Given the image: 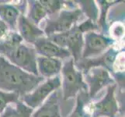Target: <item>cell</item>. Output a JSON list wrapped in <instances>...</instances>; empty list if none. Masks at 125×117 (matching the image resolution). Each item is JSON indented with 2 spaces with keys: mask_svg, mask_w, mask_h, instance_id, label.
Masks as SVG:
<instances>
[{
  "mask_svg": "<svg viewBox=\"0 0 125 117\" xmlns=\"http://www.w3.org/2000/svg\"><path fill=\"white\" fill-rule=\"evenodd\" d=\"M44 78L27 73L0 56V90L15 93L20 98L31 93Z\"/></svg>",
  "mask_w": 125,
  "mask_h": 117,
  "instance_id": "obj_1",
  "label": "cell"
},
{
  "mask_svg": "<svg viewBox=\"0 0 125 117\" xmlns=\"http://www.w3.org/2000/svg\"><path fill=\"white\" fill-rule=\"evenodd\" d=\"M62 73V96L64 101L76 97L80 91H86L88 88L83 80V73L75 66L74 60L70 58L63 65Z\"/></svg>",
  "mask_w": 125,
  "mask_h": 117,
  "instance_id": "obj_2",
  "label": "cell"
},
{
  "mask_svg": "<svg viewBox=\"0 0 125 117\" xmlns=\"http://www.w3.org/2000/svg\"><path fill=\"white\" fill-rule=\"evenodd\" d=\"M83 16V12L79 8L75 10H62L55 17H51L46 20L43 31L47 37L54 34L66 32L77 25L78 21Z\"/></svg>",
  "mask_w": 125,
  "mask_h": 117,
  "instance_id": "obj_3",
  "label": "cell"
},
{
  "mask_svg": "<svg viewBox=\"0 0 125 117\" xmlns=\"http://www.w3.org/2000/svg\"><path fill=\"white\" fill-rule=\"evenodd\" d=\"M9 62L31 74L39 76L37 71V54L33 47L21 43L6 57Z\"/></svg>",
  "mask_w": 125,
  "mask_h": 117,
  "instance_id": "obj_4",
  "label": "cell"
},
{
  "mask_svg": "<svg viewBox=\"0 0 125 117\" xmlns=\"http://www.w3.org/2000/svg\"><path fill=\"white\" fill-rule=\"evenodd\" d=\"M83 49L82 59L94 58L102 55L114 45L115 40L103 34L90 31L83 37Z\"/></svg>",
  "mask_w": 125,
  "mask_h": 117,
  "instance_id": "obj_5",
  "label": "cell"
},
{
  "mask_svg": "<svg viewBox=\"0 0 125 117\" xmlns=\"http://www.w3.org/2000/svg\"><path fill=\"white\" fill-rule=\"evenodd\" d=\"M61 86V78L59 76H55L39 84L31 93L20 98V101L31 109H36L42 105L48 95L57 91Z\"/></svg>",
  "mask_w": 125,
  "mask_h": 117,
  "instance_id": "obj_6",
  "label": "cell"
},
{
  "mask_svg": "<svg viewBox=\"0 0 125 117\" xmlns=\"http://www.w3.org/2000/svg\"><path fill=\"white\" fill-rule=\"evenodd\" d=\"M119 53L120 52L117 49L111 47L106 51V52L97 57L79 59L78 62L74 63L75 66L78 70L83 73V75L93 67H102L112 73L114 72V63Z\"/></svg>",
  "mask_w": 125,
  "mask_h": 117,
  "instance_id": "obj_7",
  "label": "cell"
},
{
  "mask_svg": "<svg viewBox=\"0 0 125 117\" xmlns=\"http://www.w3.org/2000/svg\"><path fill=\"white\" fill-rule=\"evenodd\" d=\"M83 76V80L88 88L89 100L93 99L103 88L115 84L114 79L110 75L109 71L102 67L91 68Z\"/></svg>",
  "mask_w": 125,
  "mask_h": 117,
  "instance_id": "obj_8",
  "label": "cell"
},
{
  "mask_svg": "<svg viewBox=\"0 0 125 117\" xmlns=\"http://www.w3.org/2000/svg\"><path fill=\"white\" fill-rule=\"evenodd\" d=\"M116 88V84L108 86L105 96L99 102L91 104L90 117H117L119 105L115 97Z\"/></svg>",
  "mask_w": 125,
  "mask_h": 117,
  "instance_id": "obj_9",
  "label": "cell"
},
{
  "mask_svg": "<svg viewBox=\"0 0 125 117\" xmlns=\"http://www.w3.org/2000/svg\"><path fill=\"white\" fill-rule=\"evenodd\" d=\"M33 46L37 54L42 57L58 59L60 60L71 58V54L67 49L58 46L44 36L38 38L34 42Z\"/></svg>",
  "mask_w": 125,
  "mask_h": 117,
  "instance_id": "obj_10",
  "label": "cell"
},
{
  "mask_svg": "<svg viewBox=\"0 0 125 117\" xmlns=\"http://www.w3.org/2000/svg\"><path fill=\"white\" fill-rule=\"evenodd\" d=\"M27 2H22L18 5L0 3V20L5 23L11 31H16L17 21L20 14H24L27 10Z\"/></svg>",
  "mask_w": 125,
  "mask_h": 117,
  "instance_id": "obj_11",
  "label": "cell"
},
{
  "mask_svg": "<svg viewBox=\"0 0 125 117\" xmlns=\"http://www.w3.org/2000/svg\"><path fill=\"white\" fill-rule=\"evenodd\" d=\"M16 30H18V34L23 41L24 40L30 45H33L38 38L44 35L43 30L30 20L24 14H20L17 21Z\"/></svg>",
  "mask_w": 125,
  "mask_h": 117,
  "instance_id": "obj_12",
  "label": "cell"
},
{
  "mask_svg": "<svg viewBox=\"0 0 125 117\" xmlns=\"http://www.w3.org/2000/svg\"><path fill=\"white\" fill-rule=\"evenodd\" d=\"M83 44V34L79 30L77 25L68 31L66 49L70 52L71 56L73 57L74 63L78 62L82 59Z\"/></svg>",
  "mask_w": 125,
  "mask_h": 117,
  "instance_id": "obj_13",
  "label": "cell"
},
{
  "mask_svg": "<svg viewBox=\"0 0 125 117\" xmlns=\"http://www.w3.org/2000/svg\"><path fill=\"white\" fill-rule=\"evenodd\" d=\"M62 62L58 59L46 58L39 56L37 59V66L38 74H41L42 77L51 78L62 71Z\"/></svg>",
  "mask_w": 125,
  "mask_h": 117,
  "instance_id": "obj_14",
  "label": "cell"
},
{
  "mask_svg": "<svg viewBox=\"0 0 125 117\" xmlns=\"http://www.w3.org/2000/svg\"><path fill=\"white\" fill-rule=\"evenodd\" d=\"M31 117H61L58 91L51 93L50 97Z\"/></svg>",
  "mask_w": 125,
  "mask_h": 117,
  "instance_id": "obj_15",
  "label": "cell"
},
{
  "mask_svg": "<svg viewBox=\"0 0 125 117\" xmlns=\"http://www.w3.org/2000/svg\"><path fill=\"white\" fill-rule=\"evenodd\" d=\"M23 42L21 36L16 31H11L8 36L0 41V56H6Z\"/></svg>",
  "mask_w": 125,
  "mask_h": 117,
  "instance_id": "obj_16",
  "label": "cell"
},
{
  "mask_svg": "<svg viewBox=\"0 0 125 117\" xmlns=\"http://www.w3.org/2000/svg\"><path fill=\"white\" fill-rule=\"evenodd\" d=\"M119 1H105V0H100L97 1L98 5L100 9V17H98L96 21V25L98 27V31H100L103 34L106 35L108 34V25H107V13H108V9L112 6L115 5Z\"/></svg>",
  "mask_w": 125,
  "mask_h": 117,
  "instance_id": "obj_17",
  "label": "cell"
},
{
  "mask_svg": "<svg viewBox=\"0 0 125 117\" xmlns=\"http://www.w3.org/2000/svg\"><path fill=\"white\" fill-rule=\"evenodd\" d=\"M28 14L27 18L37 26L39 25L41 21L47 16L45 8L43 6L40 1H28Z\"/></svg>",
  "mask_w": 125,
  "mask_h": 117,
  "instance_id": "obj_18",
  "label": "cell"
},
{
  "mask_svg": "<svg viewBox=\"0 0 125 117\" xmlns=\"http://www.w3.org/2000/svg\"><path fill=\"white\" fill-rule=\"evenodd\" d=\"M77 5L79 6L80 10L88 16V19L91 20L96 24L99 17V8L95 1H75Z\"/></svg>",
  "mask_w": 125,
  "mask_h": 117,
  "instance_id": "obj_19",
  "label": "cell"
},
{
  "mask_svg": "<svg viewBox=\"0 0 125 117\" xmlns=\"http://www.w3.org/2000/svg\"><path fill=\"white\" fill-rule=\"evenodd\" d=\"M89 101L88 92L80 91L77 94L75 108L69 117H90V115L85 109V103Z\"/></svg>",
  "mask_w": 125,
  "mask_h": 117,
  "instance_id": "obj_20",
  "label": "cell"
},
{
  "mask_svg": "<svg viewBox=\"0 0 125 117\" xmlns=\"http://www.w3.org/2000/svg\"><path fill=\"white\" fill-rule=\"evenodd\" d=\"M41 3L45 8L47 15H57L62 10V6L67 3L66 1H58V0H41Z\"/></svg>",
  "mask_w": 125,
  "mask_h": 117,
  "instance_id": "obj_21",
  "label": "cell"
},
{
  "mask_svg": "<svg viewBox=\"0 0 125 117\" xmlns=\"http://www.w3.org/2000/svg\"><path fill=\"white\" fill-rule=\"evenodd\" d=\"M20 100V98L18 94L0 90V113H2L7 105H10V103L16 104Z\"/></svg>",
  "mask_w": 125,
  "mask_h": 117,
  "instance_id": "obj_22",
  "label": "cell"
},
{
  "mask_svg": "<svg viewBox=\"0 0 125 117\" xmlns=\"http://www.w3.org/2000/svg\"><path fill=\"white\" fill-rule=\"evenodd\" d=\"M79 31L83 33V34H85L87 32H90V31H98V27L96 23H94L93 21H92L91 20L87 19L86 20L82 22L80 24L77 25Z\"/></svg>",
  "mask_w": 125,
  "mask_h": 117,
  "instance_id": "obj_23",
  "label": "cell"
},
{
  "mask_svg": "<svg viewBox=\"0 0 125 117\" xmlns=\"http://www.w3.org/2000/svg\"><path fill=\"white\" fill-rule=\"evenodd\" d=\"M110 34L114 38L117 39L122 38L124 34V27L123 24L120 23H116L113 24L112 27L110 28Z\"/></svg>",
  "mask_w": 125,
  "mask_h": 117,
  "instance_id": "obj_24",
  "label": "cell"
},
{
  "mask_svg": "<svg viewBox=\"0 0 125 117\" xmlns=\"http://www.w3.org/2000/svg\"><path fill=\"white\" fill-rule=\"evenodd\" d=\"M0 117H18V112H17L16 108H14L11 105H7V107L2 112V115Z\"/></svg>",
  "mask_w": 125,
  "mask_h": 117,
  "instance_id": "obj_25",
  "label": "cell"
},
{
  "mask_svg": "<svg viewBox=\"0 0 125 117\" xmlns=\"http://www.w3.org/2000/svg\"><path fill=\"white\" fill-rule=\"evenodd\" d=\"M8 30H9L8 26L2 20H0V41L2 40V38L4 36L7 34Z\"/></svg>",
  "mask_w": 125,
  "mask_h": 117,
  "instance_id": "obj_26",
  "label": "cell"
}]
</instances>
